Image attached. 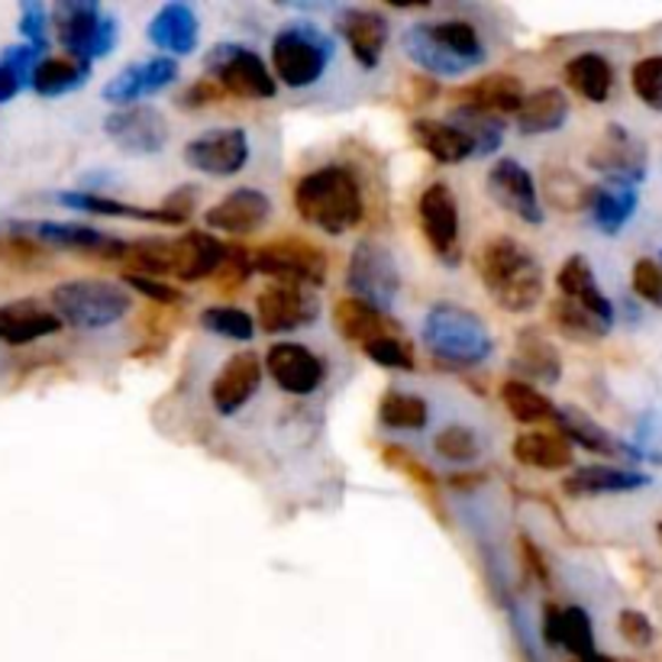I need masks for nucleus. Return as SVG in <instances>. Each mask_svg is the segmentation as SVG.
I'll use <instances>...</instances> for the list:
<instances>
[{"mask_svg":"<svg viewBox=\"0 0 662 662\" xmlns=\"http://www.w3.org/2000/svg\"><path fill=\"white\" fill-rule=\"evenodd\" d=\"M271 217V200L259 188H236L230 195L217 200L214 207H207L204 224L217 233H230V236H249V233L263 230Z\"/></svg>","mask_w":662,"mask_h":662,"instance_id":"21","label":"nucleus"},{"mask_svg":"<svg viewBox=\"0 0 662 662\" xmlns=\"http://www.w3.org/2000/svg\"><path fill=\"white\" fill-rule=\"evenodd\" d=\"M295 210L304 224L327 236H343L365 220V195L359 175L346 166H320L300 175L295 185Z\"/></svg>","mask_w":662,"mask_h":662,"instance_id":"1","label":"nucleus"},{"mask_svg":"<svg viewBox=\"0 0 662 662\" xmlns=\"http://www.w3.org/2000/svg\"><path fill=\"white\" fill-rule=\"evenodd\" d=\"M253 268L263 271L271 281L300 285V288H320L327 281V253L300 236H281L263 243L253 253Z\"/></svg>","mask_w":662,"mask_h":662,"instance_id":"10","label":"nucleus"},{"mask_svg":"<svg viewBox=\"0 0 662 662\" xmlns=\"http://www.w3.org/2000/svg\"><path fill=\"white\" fill-rule=\"evenodd\" d=\"M346 288L353 292V298L388 314L401 292V271H397L395 256L375 239H359L346 265Z\"/></svg>","mask_w":662,"mask_h":662,"instance_id":"11","label":"nucleus"},{"mask_svg":"<svg viewBox=\"0 0 662 662\" xmlns=\"http://www.w3.org/2000/svg\"><path fill=\"white\" fill-rule=\"evenodd\" d=\"M59 204L81 214H98V217H113V220H142V224H162V227H178V220L162 210V207H139V204H123V200L103 198L95 191H62L56 195Z\"/></svg>","mask_w":662,"mask_h":662,"instance_id":"33","label":"nucleus"},{"mask_svg":"<svg viewBox=\"0 0 662 662\" xmlns=\"http://www.w3.org/2000/svg\"><path fill=\"white\" fill-rule=\"evenodd\" d=\"M482 285L507 314L533 310L543 298V265L527 246L511 236H497L478 253Z\"/></svg>","mask_w":662,"mask_h":662,"instance_id":"3","label":"nucleus"},{"mask_svg":"<svg viewBox=\"0 0 662 662\" xmlns=\"http://www.w3.org/2000/svg\"><path fill=\"white\" fill-rule=\"evenodd\" d=\"M401 49L433 78H460L488 62V49L468 20L411 23L401 36Z\"/></svg>","mask_w":662,"mask_h":662,"instance_id":"2","label":"nucleus"},{"mask_svg":"<svg viewBox=\"0 0 662 662\" xmlns=\"http://www.w3.org/2000/svg\"><path fill=\"white\" fill-rule=\"evenodd\" d=\"M363 353L382 368H395V372H414V349L407 346L404 336H385V339H375L363 346Z\"/></svg>","mask_w":662,"mask_h":662,"instance_id":"51","label":"nucleus"},{"mask_svg":"<svg viewBox=\"0 0 662 662\" xmlns=\"http://www.w3.org/2000/svg\"><path fill=\"white\" fill-rule=\"evenodd\" d=\"M46 27H49V13L42 3H23L20 7V33L30 39L33 49H46Z\"/></svg>","mask_w":662,"mask_h":662,"instance_id":"55","label":"nucleus"},{"mask_svg":"<svg viewBox=\"0 0 662 662\" xmlns=\"http://www.w3.org/2000/svg\"><path fill=\"white\" fill-rule=\"evenodd\" d=\"M149 42L156 49L168 52V59H185L198 49L200 20L191 3H166L152 20H149Z\"/></svg>","mask_w":662,"mask_h":662,"instance_id":"24","label":"nucleus"},{"mask_svg":"<svg viewBox=\"0 0 662 662\" xmlns=\"http://www.w3.org/2000/svg\"><path fill=\"white\" fill-rule=\"evenodd\" d=\"M224 98H230L214 78H198L195 85H188L185 88V95H181V107L185 110H200V107H210V103H220Z\"/></svg>","mask_w":662,"mask_h":662,"instance_id":"56","label":"nucleus"},{"mask_svg":"<svg viewBox=\"0 0 662 662\" xmlns=\"http://www.w3.org/2000/svg\"><path fill=\"white\" fill-rule=\"evenodd\" d=\"M556 424L563 427L565 439H575L582 449H589V453H595V456H607V460H643L640 456V449L633 446V443H624V439H617L611 431H604L597 421H592L585 411H579V407H560V414H556Z\"/></svg>","mask_w":662,"mask_h":662,"instance_id":"29","label":"nucleus"},{"mask_svg":"<svg viewBox=\"0 0 662 662\" xmlns=\"http://www.w3.org/2000/svg\"><path fill=\"white\" fill-rule=\"evenodd\" d=\"M556 288H560V298L572 300L579 307H585L592 317H597L604 327H614V304L611 298L597 288L595 271L585 256H569L560 271H556Z\"/></svg>","mask_w":662,"mask_h":662,"instance_id":"27","label":"nucleus"},{"mask_svg":"<svg viewBox=\"0 0 662 662\" xmlns=\"http://www.w3.org/2000/svg\"><path fill=\"white\" fill-rule=\"evenodd\" d=\"M482 478H485V475H453L449 485H453V488H475V485H482Z\"/></svg>","mask_w":662,"mask_h":662,"instance_id":"60","label":"nucleus"},{"mask_svg":"<svg viewBox=\"0 0 662 662\" xmlns=\"http://www.w3.org/2000/svg\"><path fill=\"white\" fill-rule=\"evenodd\" d=\"M660 259H662V256H660Z\"/></svg>","mask_w":662,"mask_h":662,"instance_id":"63","label":"nucleus"},{"mask_svg":"<svg viewBox=\"0 0 662 662\" xmlns=\"http://www.w3.org/2000/svg\"><path fill=\"white\" fill-rule=\"evenodd\" d=\"M123 285H130L132 292H139V295H146L149 300H156V304H178L181 300V292L178 288H171V285H162L159 278H146V275H123Z\"/></svg>","mask_w":662,"mask_h":662,"instance_id":"57","label":"nucleus"},{"mask_svg":"<svg viewBox=\"0 0 662 662\" xmlns=\"http://www.w3.org/2000/svg\"><path fill=\"white\" fill-rule=\"evenodd\" d=\"M656 533H660V543H662V521H660V524H656Z\"/></svg>","mask_w":662,"mask_h":662,"instance_id":"62","label":"nucleus"},{"mask_svg":"<svg viewBox=\"0 0 662 662\" xmlns=\"http://www.w3.org/2000/svg\"><path fill=\"white\" fill-rule=\"evenodd\" d=\"M540 188H543V198L550 207H556L563 214H579V210H589V198H592L595 185L582 181L572 168L550 166L540 175Z\"/></svg>","mask_w":662,"mask_h":662,"instance_id":"41","label":"nucleus"},{"mask_svg":"<svg viewBox=\"0 0 662 662\" xmlns=\"http://www.w3.org/2000/svg\"><path fill=\"white\" fill-rule=\"evenodd\" d=\"M449 123H456L460 130L472 139L475 146V156H492L501 149V139H504V120L488 117V113H478V110H465L456 107Z\"/></svg>","mask_w":662,"mask_h":662,"instance_id":"45","label":"nucleus"},{"mask_svg":"<svg viewBox=\"0 0 662 662\" xmlns=\"http://www.w3.org/2000/svg\"><path fill=\"white\" fill-rule=\"evenodd\" d=\"M378 421L392 431H424L431 424V407L424 397L388 392L378 401Z\"/></svg>","mask_w":662,"mask_h":662,"instance_id":"42","label":"nucleus"},{"mask_svg":"<svg viewBox=\"0 0 662 662\" xmlns=\"http://www.w3.org/2000/svg\"><path fill=\"white\" fill-rule=\"evenodd\" d=\"M633 214H636V188L614 185V181H595L592 198H589V217L597 230L617 236L628 227Z\"/></svg>","mask_w":662,"mask_h":662,"instance_id":"34","label":"nucleus"},{"mask_svg":"<svg viewBox=\"0 0 662 662\" xmlns=\"http://www.w3.org/2000/svg\"><path fill=\"white\" fill-rule=\"evenodd\" d=\"M550 314H553V324L560 327L569 336H575V339H601V336H607L611 327H604L597 317H592L585 307H579V304H572V300L556 298L550 304Z\"/></svg>","mask_w":662,"mask_h":662,"instance_id":"48","label":"nucleus"},{"mask_svg":"<svg viewBox=\"0 0 662 662\" xmlns=\"http://www.w3.org/2000/svg\"><path fill=\"white\" fill-rule=\"evenodd\" d=\"M569 120V98L560 88H540L524 100L517 113V127L524 136H543L556 132Z\"/></svg>","mask_w":662,"mask_h":662,"instance_id":"38","label":"nucleus"},{"mask_svg":"<svg viewBox=\"0 0 662 662\" xmlns=\"http://www.w3.org/2000/svg\"><path fill=\"white\" fill-rule=\"evenodd\" d=\"M253 271H256V268H253V253H246V249H239V246H230L227 259L217 268L214 278H217V288H220V292H239Z\"/></svg>","mask_w":662,"mask_h":662,"instance_id":"52","label":"nucleus"},{"mask_svg":"<svg viewBox=\"0 0 662 662\" xmlns=\"http://www.w3.org/2000/svg\"><path fill=\"white\" fill-rule=\"evenodd\" d=\"M521 550H524V560H527L530 572H533V575H536V579L546 585V582H550V565H546V556H543V553H540V550L530 543L527 536L521 540Z\"/></svg>","mask_w":662,"mask_h":662,"instance_id":"59","label":"nucleus"},{"mask_svg":"<svg viewBox=\"0 0 662 662\" xmlns=\"http://www.w3.org/2000/svg\"><path fill=\"white\" fill-rule=\"evenodd\" d=\"M320 317V300L310 288L271 281L256 298V320L265 333H295Z\"/></svg>","mask_w":662,"mask_h":662,"instance_id":"15","label":"nucleus"},{"mask_svg":"<svg viewBox=\"0 0 662 662\" xmlns=\"http://www.w3.org/2000/svg\"><path fill=\"white\" fill-rule=\"evenodd\" d=\"M617 628H621V636L628 640L630 646H650L656 640V630H653V621L643 614V611H621L617 617Z\"/></svg>","mask_w":662,"mask_h":662,"instance_id":"54","label":"nucleus"},{"mask_svg":"<svg viewBox=\"0 0 662 662\" xmlns=\"http://www.w3.org/2000/svg\"><path fill=\"white\" fill-rule=\"evenodd\" d=\"M185 166L195 168L200 175L214 178H233L249 166L253 146L243 127H217L188 139L185 142Z\"/></svg>","mask_w":662,"mask_h":662,"instance_id":"13","label":"nucleus"},{"mask_svg":"<svg viewBox=\"0 0 662 662\" xmlns=\"http://www.w3.org/2000/svg\"><path fill=\"white\" fill-rule=\"evenodd\" d=\"M265 372L285 395L307 397L327 382V363L304 343H275L265 353Z\"/></svg>","mask_w":662,"mask_h":662,"instance_id":"16","label":"nucleus"},{"mask_svg":"<svg viewBox=\"0 0 662 662\" xmlns=\"http://www.w3.org/2000/svg\"><path fill=\"white\" fill-rule=\"evenodd\" d=\"M582 662H611V660H607V656H601V653H592L589 660H582Z\"/></svg>","mask_w":662,"mask_h":662,"instance_id":"61","label":"nucleus"},{"mask_svg":"<svg viewBox=\"0 0 662 662\" xmlns=\"http://www.w3.org/2000/svg\"><path fill=\"white\" fill-rule=\"evenodd\" d=\"M433 449L436 456H443L446 463H475L482 456V439L478 433L468 431L463 424H453V427H443L433 439Z\"/></svg>","mask_w":662,"mask_h":662,"instance_id":"49","label":"nucleus"},{"mask_svg":"<svg viewBox=\"0 0 662 662\" xmlns=\"http://www.w3.org/2000/svg\"><path fill=\"white\" fill-rule=\"evenodd\" d=\"M488 191L517 220H524L530 227L543 224V207H540L536 181L517 159H497L492 171H488Z\"/></svg>","mask_w":662,"mask_h":662,"instance_id":"20","label":"nucleus"},{"mask_svg":"<svg viewBox=\"0 0 662 662\" xmlns=\"http://www.w3.org/2000/svg\"><path fill=\"white\" fill-rule=\"evenodd\" d=\"M36 59H39V49H33V46H13V49L3 52V59H0V103L17 98L23 91V85L33 81V71L39 66Z\"/></svg>","mask_w":662,"mask_h":662,"instance_id":"46","label":"nucleus"},{"mask_svg":"<svg viewBox=\"0 0 662 662\" xmlns=\"http://www.w3.org/2000/svg\"><path fill=\"white\" fill-rule=\"evenodd\" d=\"M333 320H336V330L343 339L356 343V346H368L375 339H385V336H404V327L397 324L392 314L372 307L359 298H343L336 300L333 307Z\"/></svg>","mask_w":662,"mask_h":662,"instance_id":"26","label":"nucleus"},{"mask_svg":"<svg viewBox=\"0 0 662 662\" xmlns=\"http://www.w3.org/2000/svg\"><path fill=\"white\" fill-rule=\"evenodd\" d=\"M501 404L511 414V421H517L524 427L556 421V414H560V407L550 397L543 395L540 388H533L530 382H521V378H507L501 385Z\"/></svg>","mask_w":662,"mask_h":662,"instance_id":"40","label":"nucleus"},{"mask_svg":"<svg viewBox=\"0 0 662 662\" xmlns=\"http://www.w3.org/2000/svg\"><path fill=\"white\" fill-rule=\"evenodd\" d=\"M52 310L75 330H107L132 310L130 292L113 281H62L52 288Z\"/></svg>","mask_w":662,"mask_h":662,"instance_id":"6","label":"nucleus"},{"mask_svg":"<svg viewBox=\"0 0 662 662\" xmlns=\"http://www.w3.org/2000/svg\"><path fill=\"white\" fill-rule=\"evenodd\" d=\"M514 460L527 468L563 472L572 465V446L560 433H521L514 439Z\"/></svg>","mask_w":662,"mask_h":662,"instance_id":"39","label":"nucleus"},{"mask_svg":"<svg viewBox=\"0 0 662 662\" xmlns=\"http://www.w3.org/2000/svg\"><path fill=\"white\" fill-rule=\"evenodd\" d=\"M107 139L127 156H156L168 146V120L149 103L120 107L103 120Z\"/></svg>","mask_w":662,"mask_h":662,"instance_id":"14","label":"nucleus"},{"mask_svg":"<svg viewBox=\"0 0 662 662\" xmlns=\"http://www.w3.org/2000/svg\"><path fill=\"white\" fill-rule=\"evenodd\" d=\"M514 368L524 372L527 378L540 382V385H556L563 378V359L560 349L536 330L527 327L517 336V353H514Z\"/></svg>","mask_w":662,"mask_h":662,"instance_id":"35","label":"nucleus"},{"mask_svg":"<svg viewBox=\"0 0 662 662\" xmlns=\"http://www.w3.org/2000/svg\"><path fill=\"white\" fill-rule=\"evenodd\" d=\"M453 100L456 107H465V110H478V113H488V117H517L524 100H527V91H524V81L517 75H485L472 85H465L460 91H453Z\"/></svg>","mask_w":662,"mask_h":662,"instance_id":"22","label":"nucleus"},{"mask_svg":"<svg viewBox=\"0 0 662 662\" xmlns=\"http://www.w3.org/2000/svg\"><path fill=\"white\" fill-rule=\"evenodd\" d=\"M421 336L427 353L446 368H472L495 353L492 327L460 304H433L421 324Z\"/></svg>","mask_w":662,"mask_h":662,"instance_id":"4","label":"nucleus"},{"mask_svg":"<svg viewBox=\"0 0 662 662\" xmlns=\"http://www.w3.org/2000/svg\"><path fill=\"white\" fill-rule=\"evenodd\" d=\"M56 36L68 56L95 62L113 52L117 46V20L103 13L91 0H62L52 10Z\"/></svg>","mask_w":662,"mask_h":662,"instance_id":"7","label":"nucleus"},{"mask_svg":"<svg viewBox=\"0 0 662 662\" xmlns=\"http://www.w3.org/2000/svg\"><path fill=\"white\" fill-rule=\"evenodd\" d=\"M543 640L550 646H563L575 660H589L595 650V628L592 617L582 607H560L546 604L543 607Z\"/></svg>","mask_w":662,"mask_h":662,"instance_id":"28","label":"nucleus"},{"mask_svg":"<svg viewBox=\"0 0 662 662\" xmlns=\"http://www.w3.org/2000/svg\"><path fill=\"white\" fill-rule=\"evenodd\" d=\"M565 85L579 98L604 103L614 91V68L601 52H579L575 59L565 62Z\"/></svg>","mask_w":662,"mask_h":662,"instance_id":"36","label":"nucleus"},{"mask_svg":"<svg viewBox=\"0 0 662 662\" xmlns=\"http://www.w3.org/2000/svg\"><path fill=\"white\" fill-rule=\"evenodd\" d=\"M159 207L168 210V214L178 220V227H181V224H188V220L195 217V207H198V188H178V191H171Z\"/></svg>","mask_w":662,"mask_h":662,"instance_id":"58","label":"nucleus"},{"mask_svg":"<svg viewBox=\"0 0 662 662\" xmlns=\"http://www.w3.org/2000/svg\"><path fill=\"white\" fill-rule=\"evenodd\" d=\"M633 95L643 100L646 107L662 110V56H646L640 59L630 71Z\"/></svg>","mask_w":662,"mask_h":662,"instance_id":"50","label":"nucleus"},{"mask_svg":"<svg viewBox=\"0 0 662 662\" xmlns=\"http://www.w3.org/2000/svg\"><path fill=\"white\" fill-rule=\"evenodd\" d=\"M411 139L439 166H463L468 159H475L472 139L449 120H414Z\"/></svg>","mask_w":662,"mask_h":662,"instance_id":"30","label":"nucleus"},{"mask_svg":"<svg viewBox=\"0 0 662 662\" xmlns=\"http://www.w3.org/2000/svg\"><path fill=\"white\" fill-rule=\"evenodd\" d=\"M175 81H178V59L156 56V59L123 68L117 78H110L107 88H103V100L113 103V110H120V107H132L142 98H152V95L166 91Z\"/></svg>","mask_w":662,"mask_h":662,"instance_id":"19","label":"nucleus"},{"mask_svg":"<svg viewBox=\"0 0 662 662\" xmlns=\"http://www.w3.org/2000/svg\"><path fill=\"white\" fill-rule=\"evenodd\" d=\"M589 166L604 181L636 188L646 178V149L624 127H607L589 152Z\"/></svg>","mask_w":662,"mask_h":662,"instance_id":"17","label":"nucleus"},{"mask_svg":"<svg viewBox=\"0 0 662 662\" xmlns=\"http://www.w3.org/2000/svg\"><path fill=\"white\" fill-rule=\"evenodd\" d=\"M633 292L650 304H662V268L653 259H636L633 265Z\"/></svg>","mask_w":662,"mask_h":662,"instance_id":"53","label":"nucleus"},{"mask_svg":"<svg viewBox=\"0 0 662 662\" xmlns=\"http://www.w3.org/2000/svg\"><path fill=\"white\" fill-rule=\"evenodd\" d=\"M3 230L17 233L23 239H30L42 249H68V253H85V256H98L103 263H123L130 243L98 230V227H85V224H59V220H3Z\"/></svg>","mask_w":662,"mask_h":662,"instance_id":"9","label":"nucleus"},{"mask_svg":"<svg viewBox=\"0 0 662 662\" xmlns=\"http://www.w3.org/2000/svg\"><path fill=\"white\" fill-rule=\"evenodd\" d=\"M200 327L210 330L220 339H233V343H249L256 336V320L233 304H214L200 310Z\"/></svg>","mask_w":662,"mask_h":662,"instance_id":"44","label":"nucleus"},{"mask_svg":"<svg viewBox=\"0 0 662 662\" xmlns=\"http://www.w3.org/2000/svg\"><path fill=\"white\" fill-rule=\"evenodd\" d=\"M263 368L265 363L253 353V349H243L230 356L227 363L220 365V372L214 375L210 382V404L220 417H233L239 414L256 392L263 385Z\"/></svg>","mask_w":662,"mask_h":662,"instance_id":"18","label":"nucleus"},{"mask_svg":"<svg viewBox=\"0 0 662 662\" xmlns=\"http://www.w3.org/2000/svg\"><path fill=\"white\" fill-rule=\"evenodd\" d=\"M88 78H91V62L75 59V56H52L36 66L30 85L42 98H62V95L78 91Z\"/></svg>","mask_w":662,"mask_h":662,"instance_id":"37","label":"nucleus"},{"mask_svg":"<svg viewBox=\"0 0 662 662\" xmlns=\"http://www.w3.org/2000/svg\"><path fill=\"white\" fill-rule=\"evenodd\" d=\"M336 33L346 39L353 59L363 68H378L388 46V20L368 7H346L336 17Z\"/></svg>","mask_w":662,"mask_h":662,"instance_id":"23","label":"nucleus"},{"mask_svg":"<svg viewBox=\"0 0 662 662\" xmlns=\"http://www.w3.org/2000/svg\"><path fill=\"white\" fill-rule=\"evenodd\" d=\"M59 330H62L59 314L42 307L39 300H13L0 307V339L10 346H27Z\"/></svg>","mask_w":662,"mask_h":662,"instance_id":"31","label":"nucleus"},{"mask_svg":"<svg viewBox=\"0 0 662 662\" xmlns=\"http://www.w3.org/2000/svg\"><path fill=\"white\" fill-rule=\"evenodd\" d=\"M417 220H421V233H424L427 246L439 263L456 265L463 259L460 200H456L449 185L433 181L431 188H424V195L417 200Z\"/></svg>","mask_w":662,"mask_h":662,"instance_id":"12","label":"nucleus"},{"mask_svg":"<svg viewBox=\"0 0 662 662\" xmlns=\"http://www.w3.org/2000/svg\"><path fill=\"white\" fill-rule=\"evenodd\" d=\"M204 71L214 78L230 98L268 100L278 95V81L263 59L243 42H217L204 56Z\"/></svg>","mask_w":662,"mask_h":662,"instance_id":"8","label":"nucleus"},{"mask_svg":"<svg viewBox=\"0 0 662 662\" xmlns=\"http://www.w3.org/2000/svg\"><path fill=\"white\" fill-rule=\"evenodd\" d=\"M382 460H385V465H392L395 472H401L404 478H411L424 495L431 497V504L439 511V521L446 524V511H443V501H439V482H436V475H433L431 468L421 463L417 456H411L407 449H401V446H385L382 449Z\"/></svg>","mask_w":662,"mask_h":662,"instance_id":"47","label":"nucleus"},{"mask_svg":"<svg viewBox=\"0 0 662 662\" xmlns=\"http://www.w3.org/2000/svg\"><path fill=\"white\" fill-rule=\"evenodd\" d=\"M123 263L130 275H146V278L175 275V239H136L130 243Z\"/></svg>","mask_w":662,"mask_h":662,"instance_id":"43","label":"nucleus"},{"mask_svg":"<svg viewBox=\"0 0 662 662\" xmlns=\"http://www.w3.org/2000/svg\"><path fill=\"white\" fill-rule=\"evenodd\" d=\"M333 52V39L317 23H288L271 39V75L292 91L314 88L327 75Z\"/></svg>","mask_w":662,"mask_h":662,"instance_id":"5","label":"nucleus"},{"mask_svg":"<svg viewBox=\"0 0 662 662\" xmlns=\"http://www.w3.org/2000/svg\"><path fill=\"white\" fill-rule=\"evenodd\" d=\"M230 253L227 243L204 230H188L175 239V275L178 281H200L207 275H217Z\"/></svg>","mask_w":662,"mask_h":662,"instance_id":"32","label":"nucleus"},{"mask_svg":"<svg viewBox=\"0 0 662 662\" xmlns=\"http://www.w3.org/2000/svg\"><path fill=\"white\" fill-rule=\"evenodd\" d=\"M646 485H650V475L628 465H579L563 478V492L569 497L628 495Z\"/></svg>","mask_w":662,"mask_h":662,"instance_id":"25","label":"nucleus"}]
</instances>
